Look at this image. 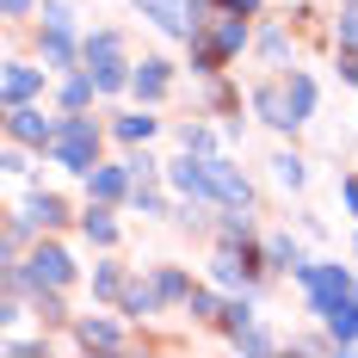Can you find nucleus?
Wrapping results in <instances>:
<instances>
[{"label": "nucleus", "instance_id": "nucleus-1", "mask_svg": "<svg viewBox=\"0 0 358 358\" xmlns=\"http://www.w3.org/2000/svg\"><path fill=\"white\" fill-rule=\"evenodd\" d=\"M99 148H106V124H93V111H62V130H56L50 161H56L62 173L87 179L99 167Z\"/></svg>", "mask_w": 358, "mask_h": 358}, {"label": "nucleus", "instance_id": "nucleus-2", "mask_svg": "<svg viewBox=\"0 0 358 358\" xmlns=\"http://www.w3.org/2000/svg\"><path fill=\"white\" fill-rule=\"evenodd\" d=\"M87 69H93V80H99V99L130 93V74H136V62L124 56V31H111V25L87 31Z\"/></svg>", "mask_w": 358, "mask_h": 358}, {"label": "nucleus", "instance_id": "nucleus-3", "mask_svg": "<svg viewBox=\"0 0 358 358\" xmlns=\"http://www.w3.org/2000/svg\"><path fill=\"white\" fill-rule=\"evenodd\" d=\"M204 272H210V285L229 290V296H235V290H259V278H272L259 248H229V241L210 248V266H204Z\"/></svg>", "mask_w": 358, "mask_h": 358}, {"label": "nucleus", "instance_id": "nucleus-4", "mask_svg": "<svg viewBox=\"0 0 358 358\" xmlns=\"http://www.w3.org/2000/svg\"><path fill=\"white\" fill-rule=\"evenodd\" d=\"M56 130H62V111L50 117L37 99H31V106H6V136H13V143H25V148H37V155H50V148H56Z\"/></svg>", "mask_w": 358, "mask_h": 358}, {"label": "nucleus", "instance_id": "nucleus-5", "mask_svg": "<svg viewBox=\"0 0 358 358\" xmlns=\"http://www.w3.org/2000/svg\"><path fill=\"white\" fill-rule=\"evenodd\" d=\"M296 285H303V296H309V309H322V303H334V296H352L358 278L346 272V266H334V259H309V266L296 272Z\"/></svg>", "mask_w": 358, "mask_h": 358}, {"label": "nucleus", "instance_id": "nucleus-6", "mask_svg": "<svg viewBox=\"0 0 358 358\" xmlns=\"http://www.w3.org/2000/svg\"><path fill=\"white\" fill-rule=\"evenodd\" d=\"M167 185H173L179 198H192V204H216V192H210V155L179 148L173 161H167Z\"/></svg>", "mask_w": 358, "mask_h": 358}, {"label": "nucleus", "instance_id": "nucleus-7", "mask_svg": "<svg viewBox=\"0 0 358 358\" xmlns=\"http://www.w3.org/2000/svg\"><path fill=\"white\" fill-rule=\"evenodd\" d=\"M253 111H259V124H272L278 136H296L303 124H296V111H290V93H285V74H272V80H253Z\"/></svg>", "mask_w": 358, "mask_h": 358}, {"label": "nucleus", "instance_id": "nucleus-8", "mask_svg": "<svg viewBox=\"0 0 358 358\" xmlns=\"http://www.w3.org/2000/svg\"><path fill=\"white\" fill-rule=\"evenodd\" d=\"M69 346H80V352H117V346H130V340H124V327L111 322V315H74L69 322Z\"/></svg>", "mask_w": 358, "mask_h": 358}, {"label": "nucleus", "instance_id": "nucleus-9", "mask_svg": "<svg viewBox=\"0 0 358 358\" xmlns=\"http://www.w3.org/2000/svg\"><path fill=\"white\" fill-rule=\"evenodd\" d=\"M309 315L327 327V340H334L340 352H352V346H358V296H334V303L309 309Z\"/></svg>", "mask_w": 358, "mask_h": 358}, {"label": "nucleus", "instance_id": "nucleus-10", "mask_svg": "<svg viewBox=\"0 0 358 358\" xmlns=\"http://www.w3.org/2000/svg\"><path fill=\"white\" fill-rule=\"evenodd\" d=\"M130 6H136L161 37H179V43L192 37V0H130Z\"/></svg>", "mask_w": 358, "mask_h": 358}, {"label": "nucleus", "instance_id": "nucleus-11", "mask_svg": "<svg viewBox=\"0 0 358 358\" xmlns=\"http://www.w3.org/2000/svg\"><path fill=\"white\" fill-rule=\"evenodd\" d=\"M130 93H136L143 106H161V99L173 93V62H167V56H143L136 74H130Z\"/></svg>", "mask_w": 358, "mask_h": 358}, {"label": "nucleus", "instance_id": "nucleus-12", "mask_svg": "<svg viewBox=\"0 0 358 358\" xmlns=\"http://www.w3.org/2000/svg\"><path fill=\"white\" fill-rule=\"evenodd\" d=\"M259 253H266V272H272V278H278V272H290V278H296V272L309 266V253H303V241H296L290 229H272V235H259Z\"/></svg>", "mask_w": 358, "mask_h": 358}, {"label": "nucleus", "instance_id": "nucleus-13", "mask_svg": "<svg viewBox=\"0 0 358 358\" xmlns=\"http://www.w3.org/2000/svg\"><path fill=\"white\" fill-rule=\"evenodd\" d=\"M87 192H93V198H106V204H130V192H136L130 161H99V167L87 173Z\"/></svg>", "mask_w": 358, "mask_h": 358}, {"label": "nucleus", "instance_id": "nucleus-14", "mask_svg": "<svg viewBox=\"0 0 358 358\" xmlns=\"http://www.w3.org/2000/svg\"><path fill=\"white\" fill-rule=\"evenodd\" d=\"M210 192H216V210L222 204H253V179L229 155H210Z\"/></svg>", "mask_w": 358, "mask_h": 358}, {"label": "nucleus", "instance_id": "nucleus-15", "mask_svg": "<svg viewBox=\"0 0 358 358\" xmlns=\"http://www.w3.org/2000/svg\"><path fill=\"white\" fill-rule=\"evenodd\" d=\"M43 74L50 69H31V62H6V74H0V99L6 106H31V99H43Z\"/></svg>", "mask_w": 358, "mask_h": 358}, {"label": "nucleus", "instance_id": "nucleus-16", "mask_svg": "<svg viewBox=\"0 0 358 358\" xmlns=\"http://www.w3.org/2000/svg\"><path fill=\"white\" fill-rule=\"evenodd\" d=\"M80 235H87V241H93L99 253H111V248H117V210H111L106 198H93V204L80 210Z\"/></svg>", "mask_w": 358, "mask_h": 358}, {"label": "nucleus", "instance_id": "nucleus-17", "mask_svg": "<svg viewBox=\"0 0 358 358\" xmlns=\"http://www.w3.org/2000/svg\"><path fill=\"white\" fill-rule=\"evenodd\" d=\"M161 309H167V303H161L155 278H130L124 303H117V315H124V322H148V315H161Z\"/></svg>", "mask_w": 358, "mask_h": 358}, {"label": "nucleus", "instance_id": "nucleus-18", "mask_svg": "<svg viewBox=\"0 0 358 358\" xmlns=\"http://www.w3.org/2000/svg\"><path fill=\"white\" fill-rule=\"evenodd\" d=\"M25 216H31L37 235H56V229L69 222V198H56V192H31V198H25Z\"/></svg>", "mask_w": 358, "mask_h": 358}, {"label": "nucleus", "instance_id": "nucleus-19", "mask_svg": "<svg viewBox=\"0 0 358 358\" xmlns=\"http://www.w3.org/2000/svg\"><path fill=\"white\" fill-rule=\"evenodd\" d=\"M56 99H62V111H93V99H99V80H93V69H69Z\"/></svg>", "mask_w": 358, "mask_h": 358}, {"label": "nucleus", "instance_id": "nucleus-20", "mask_svg": "<svg viewBox=\"0 0 358 358\" xmlns=\"http://www.w3.org/2000/svg\"><path fill=\"white\" fill-rule=\"evenodd\" d=\"M285 93H290V111H296V124H309V117H315V74L290 62V69H285Z\"/></svg>", "mask_w": 358, "mask_h": 358}, {"label": "nucleus", "instance_id": "nucleus-21", "mask_svg": "<svg viewBox=\"0 0 358 358\" xmlns=\"http://www.w3.org/2000/svg\"><path fill=\"white\" fill-rule=\"evenodd\" d=\"M148 278H155V290H161L167 309H185V296H192V272L185 266H148Z\"/></svg>", "mask_w": 358, "mask_h": 358}, {"label": "nucleus", "instance_id": "nucleus-22", "mask_svg": "<svg viewBox=\"0 0 358 358\" xmlns=\"http://www.w3.org/2000/svg\"><path fill=\"white\" fill-rule=\"evenodd\" d=\"M124 290H130V272L117 259H99L93 266V303H124Z\"/></svg>", "mask_w": 358, "mask_h": 358}, {"label": "nucleus", "instance_id": "nucleus-23", "mask_svg": "<svg viewBox=\"0 0 358 358\" xmlns=\"http://www.w3.org/2000/svg\"><path fill=\"white\" fill-rule=\"evenodd\" d=\"M155 130H161V117H155V111H124V117H117V124H111V136H117V143L124 148H136V143H148V136H155Z\"/></svg>", "mask_w": 358, "mask_h": 358}, {"label": "nucleus", "instance_id": "nucleus-24", "mask_svg": "<svg viewBox=\"0 0 358 358\" xmlns=\"http://www.w3.org/2000/svg\"><path fill=\"white\" fill-rule=\"evenodd\" d=\"M272 185H285V192H303V185H309V161H303L296 148H278V155H272Z\"/></svg>", "mask_w": 358, "mask_h": 358}, {"label": "nucleus", "instance_id": "nucleus-25", "mask_svg": "<svg viewBox=\"0 0 358 358\" xmlns=\"http://www.w3.org/2000/svg\"><path fill=\"white\" fill-rule=\"evenodd\" d=\"M31 309H37V322H43V327H69V322H74V315H69V303H62V290H56V285L31 290Z\"/></svg>", "mask_w": 358, "mask_h": 358}, {"label": "nucleus", "instance_id": "nucleus-26", "mask_svg": "<svg viewBox=\"0 0 358 358\" xmlns=\"http://www.w3.org/2000/svg\"><path fill=\"white\" fill-rule=\"evenodd\" d=\"M253 50H259L266 62H285V56H290V31L278 25V19H266V25L253 31Z\"/></svg>", "mask_w": 358, "mask_h": 358}, {"label": "nucleus", "instance_id": "nucleus-27", "mask_svg": "<svg viewBox=\"0 0 358 358\" xmlns=\"http://www.w3.org/2000/svg\"><path fill=\"white\" fill-rule=\"evenodd\" d=\"M222 296H229V290H222ZM222 296H216V290H204V285H192V296H185V315H192L198 327H216V315H222Z\"/></svg>", "mask_w": 358, "mask_h": 358}, {"label": "nucleus", "instance_id": "nucleus-28", "mask_svg": "<svg viewBox=\"0 0 358 358\" xmlns=\"http://www.w3.org/2000/svg\"><path fill=\"white\" fill-rule=\"evenodd\" d=\"M229 346H235V352H278L285 340H278V334H272L266 322H248L241 334H235V340H229Z\"/></svg>", "mask_w": 358, "mask_h": 358}, {"label": "nucleus", "instance_id": "nucleus-29", "mask_svg": "<svg viewBox=\"0 0 358 358\" xmlns=\"http://www.w3.org/2000/svg\"><path fill=\"white\" fill-rule=\"evenodd\" d=\"M130 210H143V216H167L173 204H167V192H161L155 179H136V192H130Z\"/></svg>", "mask_w": 358, "mask_h": 358}, {"label": "nucleus", "instance_id": "nucleus-30", "mask_svg": "<svg viewBox=\"0 0 358 358\" xmlns=\"http://www.w3.org/2000/svg\"><path fill=\"white\" fill-rule=\"evenodd\" d=\"M179 148H192V155H216V130H210V124H179Z\"/></svg>", "mask_w": 358, "mask_h": 358}, {"label": "nucleus", "instance_id": "nucleus-31", "mask_svg": "<svg viewBox=\"0 0 358 358\" xmlns=\"http://www.w3.org/2000/svg\"><path fill=\"white\" fill-rule=\"evenodd\" d=\"M31 155H37V148H25V143H13V136H6V173L25 179V173H31Z\"/></svg>", "mask_w": 358, "mask_h": 358}, {"label": "nucleus", "instance_id": "nucleus-32", "mask_svg": "<svg viewBox=\"0 0 358 358\" xmlns=\"http://www.w3.org/2000/svg\"><path fill=\"white\" fill-rule=\"evenodd\" d=\"M334 69H340L346 87H358V43H340V50H334Z\"/></svg>", "mask_w": 358, "mask_h": 358}, {"label": "nucleus", "instance_id": "nucleus-33", "mask_svg": "<svg viewBox=\"0 0 358 358\" xmlns=\"http://www.w3.org/2000/svg\"><path fill=\"white\" fill-rule=\"evenodd\" d=\"M56 352V340L43 334V340H13V358H50Z\"/></svg>", "mask_w": 358, "mask_h": 358}, {"label": "nucleus", "instance_id": "nucleus-34", "mask_svg": "<svg viewBox=\"0 0 358 358\" xmlns=\"http://www.w3.org/2000/svg\"><path fill=\"white\" fill-rule=\"evenodd\" d=\"M31 6H37V0H0V13H6L13 25H19V19H31Z\"/></svg>", "mask_w": 358, "mask_h": 358}, {"label": "nucleus", "instance_id": "nucleus-35", "mask_svg": "<svg viewBox=\"0 0 358 358\" xmlns=\"http://www.w3.org/2000/svg\"><path fill=\"white\" fill-rule=\"evenodd\" d=\"M340 198H346V210L358 216V173H346V179H340Z\"/></svg>", "mask_w": 358, "mask_h": 358}, {"label": "nucleus", "instance_id": "nucleus-36", "mask_svg": "<svg viewBox=\"0 0 358 358\" xmlns=\"http://www.w3.org/2000/svg\"><path fill=\"white\" fill-rule=\"evenodd\" d=\"M216 6H229V13H248V19H259V6H266V0H216Z\"/></svg>", "mask_w": 358, "mask_h": 358}, {"label": "nucleus", "instance_id": "nucleus-37", "mask_svg": "<svg viewBox=\"0 0 358 358\" xmlns=\"http://www.w3.org/2000/svg\"><path fill=\"white\" fill-rule=\"evenodd\" d=\"M340 6H358V0H340Z\"/></svg>", "mask_w": 358, "mask_h": 358}]
</instances>
